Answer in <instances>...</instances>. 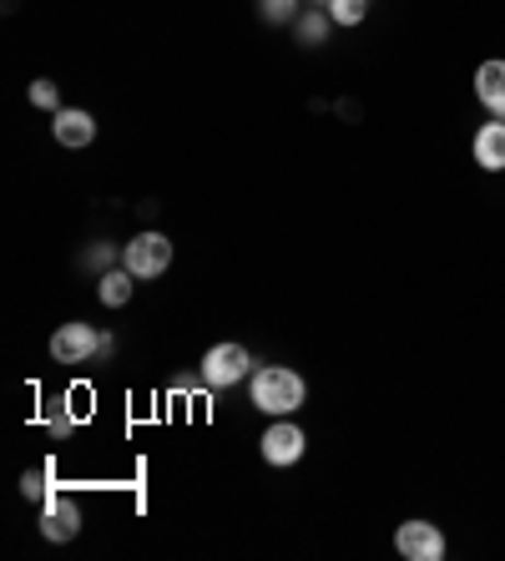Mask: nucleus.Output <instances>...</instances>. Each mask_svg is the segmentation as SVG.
<instances>
[{"instance_id": "obj_15", "label": "nucleus", "mask_w": 505, "mask_h": 561, "mask_svg": "<svg viewBox=\"0 0 505 561\" xmlns=\"http://www.w3.org/2000/svg\"><path fill=\"white\" fill-rule=\"evenodd\" d=\"M298 31H303V41H313V46H319V41H324V31H329V21H324V15H309Z\"/></svg>"}, {"instance_id": "obj_4", "label": "nucleus", "mask_w": 505, "mask_h": 561, "mask_svg": "<svg viewBox=\"0 0 505 561\" xmlns=\"http://www.w3.org/2000/svg\"><path fill=\"white\" fill-rule=\"evenodd\" d=\"M172 263V243L162 233H137L127 243V268L137 278H162Z\"/></svg>"}, {"instance_id": "obj_11", "label": "nucleus", "mask_w": 505, "mask_h": 561, "mask_svg": "<svg viewBox=\"0 0 505 561\" xmlns=\"http://www.w3.org/2000/svg\"><path fill=\"white\" fill-rule=\"evenodd\" d=\"M131 278H137L131 268H127V274H117V268H112V274H102V284H96V299H102L106 309H122V304L131 299Z\"/></svg>"}, {"instance_id": "obj_13", "label": "nucleus", "mask_w": 505, "mask_h": 561, "mask_svg": "<svg viewBox=\"0 0 505 561\" xmlns=\"http://www.w3.org/2000/svg\"><path fill=\"white\" fill-rule=\"evenodd\" d=\"M364 15H369V0H329V21L338 26H359Z\"/></svg>"}, {"instance_id": "obj_7", "label": "nucleus", "mask_w": 505, "mask_h": 561, "mask_svg": "<svg viewBox=\"0 0 505 561\" xmlns=\"http://www.w3.org/2000/svg\"><path fill=\"white\" fill-rule=\"evenodd\" d=\"M56 142L61 147H91V137H96V117L91 112H81V106H61L51 122Z\"/></svg>"}, {"instance_id": "obj_2", "label": "nucleus", "mask_w": 505, "mask_h": 561, "mask_svg": "<svg viewBox=\"0 0 505 561\" xmlns=\"http://www.w3.org/2000/svg\"><path fill=\"white\" fill-rule=\"evenodd\" d=\"M248 365H253V354L243 344H213L203 354V379H208L213 390H228V385H238L248 375Z\"/></svg>"}, {"instance_id": "obj_8", "label": "nucleus", "mask_w": 505, "mask_h": 561, "mask_svg": "<svg viewBox=\"0 0 505 561\" xmlns=\"http://www.w3.org/2000/svg\"><path fill=\"white\" fill-rule=\"evenodd\" d=\"M475 96L485 102V112L505 117V61H480L475 66Z\"/></svg>"}, {"instance_id": "obj_6", "label": "nucleus", "mask_w": 505, "mask_h": 561, "mask_svg": "<svg viewBox=\"0 0 505 561\" xmlns=\"http://www.w3.org/2000/svg\"><path fill=\"white\" fill-rule=\"evenodd\" d=\"M259 450H263V460H268V466H294V460L303 456V431H298L294 420L278 415L268 431H263Z\"/></svg>"}, {"instance_id": "obj_14", "label": "nucleus", "mask_w": 505, "mask_h": 561, "mask_svg": "<svg viewBox=\"0 0 505 561\" xmlns=\"http://www.w3.org/2000/svg\"><path fill=\"white\" fill-rule=\"evenodd\" d=\"M31 106H41V112H61L56 81H31Z\"/></svg>"}, {"instance_id": "obj_12", "label": "nucleus", "mask_w": 505, "mask_h": 561, "mask_svg": "<svg viewBox=\"0 0 505 561\" xmlns=\"http://www.w3.org/2000/svg\"><path fill=\"white\" fill-rule=\"evenodd\" d=\"M21 496H26V501H46V496H51V466L26 470V476H21Z\"/></svg>"}, {"instance_id": "obj_5", "label": "nucleus", "mask_w": 505, "mask_h": 561, "mask_svg": "<svg viewBox=\"0 0 505 561\" xmlns=\"http://www.w3.org/2000/svg\"><path fill=\"white\" fill-rule=\"evenodd\" d=\"M96 350H102V340H96V329L81 324V319H71V324H61V329L51 334L56 365H81V359H91Z\"/></svg>"}, {"instance_id": "obj_10", "label": "nucleus", "mask_w": 505, "mask_h": 561, "mask_svg": "<svg viewBox=\"0 0 505 561\" xmlns=\"http://www.w3.org/2000/svg\"><path fill=\"white\" fill-rule=\"evenodd\" d=\"M470 152H475V162L485 172H501L505 168V122H485L475 131V142H470Z\"/></svg>"}, {"instance_id": "obj_9", "label": "nucleus", "mask_w": 505, "mask_h": 561, "mask_svg": "<svg viewBox=\"0 0 505 561\" xmlns=\"http://www.w3.org/2000/svg\"><path fill=\"white\" fill-rule=\"evenodd\" d=\"M41 531L51 536V541H71V536L81 531L77 506H71L66 496H46V516H41Z\"/></svg>"}, {"instance_id": "obj_1", "label": "nucleus", "mask_w": 505, "mask_h": 561, "mask_svg": "<svg viewBox=\"0 0 505 561\" xmlns=\"http://www.w3.org/2000/svg\"><path fill=\"white\" fill-rule=\"evenodd\" d=\"M253 405H259L263 415H294V410L303 405V379H298V369L263 365L259 375H253Z\"/></svg>"}, {"instance_id": "obj_3", "label": "nucleus", "mask_w": 505, "mask_h": 561, "mask_svg": "<svg viewBox=\"0 0 505 561\" xmlns=\"http://www.w3.org/2000/svg\"><path fill=\"white\" fill-rule=\"evenodd\" d=\"M394 551H400L404 561H440L445 536L435 522H404L400 531H394Z\"/></svg>"}, {"instance_id": "obj_16", "label": "nucleus", "mask_w": 505, "mask_h": 561, "mask_svg": "<svg viewBox=\"0 0 505 561\" xmlns=\"http://www.w3.org/2000/svg\"><path fill=\"white\" fill-rule=\"evenodd\" d=\"M263 15H268V21H288V15H294V0H263Z\"/></svg>"}]
</instances>
